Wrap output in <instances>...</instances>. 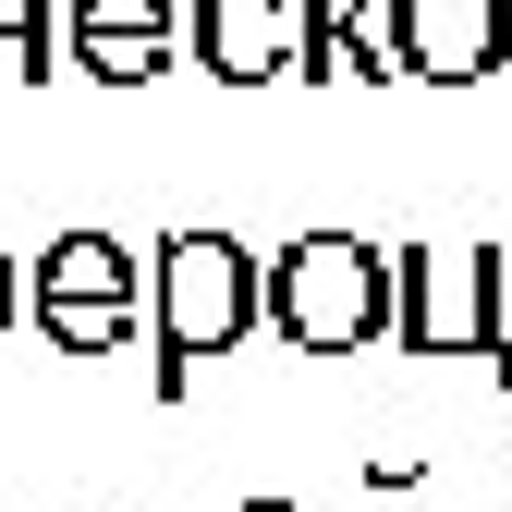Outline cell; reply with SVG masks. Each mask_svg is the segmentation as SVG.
<instances>
[{
    "instance_id": "cell-1",
    "label": "cell",
    "mask_w": 512,
    "mask_h": 512,
    "mask_svg": "<svg viewBox=\"0 0 512 512\" xmlns=\"http://www.w3.org/2000/svg\"><path fill=\"white\" fill-rule=\"evenodd\" d=\"M244 330H269V256H244L232 232H171L147 269V391L183 403L208 354H244Z\"/></svg>"
},
{
    "instance_id": "cell-3",
    "label": "cell",
    "mask_w": 512,
    "mask_h": 512,
    "mask_svg": "<svg viewBox=\"0 0 512 512\" xmlns=\"http://www.w3.org/2000/svg\"><path fill=\"white\" fill-rule=\"evenodd\" d=\"M500 244H391V342L403 354H476L488 366Z\"/></svg>"
},
{
    "instance_id": "cell-8",
    "label": "cell",
    "mask_w": 512,
    "mask_h": 512,
    "mask_svg": "<svg viewBox=\"0 0 512 512\" xmlns=\"http://www.w3.org/2000/svg\"><path fill=\"white\" fill-rule=\"evenodd\" d=\"M293 74H305V86H342V74H354V25H342V0H293Z\"/></svg>"
},
{
    "instance_id": "cell-4",
    "label": "cell",
    "mask_w": 512,
    "mask_h": 512,
    "mask_svg": "<svg viewBox=\"0 0 512 512\" xmlns=\"http://www.w3.org/2000/svg\"><path fill=\"white\" fill-rule=\"evenodd\" d=\"M61 49L86 86H159L183 61V0H61Z\"/></svg>"
},
{
    "instance_id": "cell-11",
    "label": "cell",
    "mask_w": 512,
    "mask_h": 512,
    "mask_svg": "<svg viewBox=\"0 0 512 512\" xmlns=\"http://www.w3.org/2000/svg\"><path fill=\"white\" fill-rule=\"evenodd\" d=\"M0 86H49V0H0Z\"/></svg>"
},
{
    "instance_id": "cell-12",
    "label": "cell",
    "mask_w": 512,
    "mask_h": 512,
    "mask_svg": "<svg viewBox=\"0 0 512 512\" xmlns=\"http://www.w3.org/2000/svg\"><path fill=\"white\" fill-rule=\"evenodd\" d=\"M13 317H25V256L0 244V330H13Z\"/></svg>"
},
{
    "instance_id": "cell-2",
    "label": "cell",
    "mask_w": 512,
    "mask_h": 512,
    "mask_svg": "<svg viewBox=\"0 0 512 512\" xmlns=\"http://www.w3.org/2000/svg\"><path fill=\"white\" fill-rule=\"evenodd\" d=\"M269 330L293 354H366V342H391V244L293 232L269 256Z\"/></svg>"
},
{
    "instance_id": "cell-5",
    "label": "cell",
    "mask_w": 512,
    "mask_h": 512,
    "mask_svg": "<svg viewBox=\"0 0 512 512\" xmlns=\"http://www.w3.org/2000/svg\"><path fill=\"white\" fill-rule=\"evenodd\" d=\"M403 74L415 86L512 74V0H403Z\"/></svg>"
},
{
    "instance_id": "cell-13",
    "label": "cell",
    "mask_w": 512,
    "mask_h": 512,
    "mask_svg": "<svg viewBox=\"0 0 512 512\" xmlns=\"http://www.w3.org/2000/svg\"><path fill=\"white\" fill-rule=\"evenodd\" d=\"M244 512H305V500H244Z\"/></svg>"
},
{
    "instance_id": "cell-7",
    "label": "cell",
    "mask_w": 512,
    "mask_h": 512,
    "mask_svg": "<svg viewBox=\"0 0 512 512\" xmlns=\"http://www.w3.org/2000/svg\"><path fill=\"white\" fill-rule=\"evenodd\" d=\"M61 305H147L135 244H110V232H49V256H25V317H61Z\"/></svg>"
},
{
    "instance_id": "cell-10",
    "label": "cell",
    "mask_w": 512,
    "mask_h": 512,
    "mask_svg": "<svg viewBox=\"0 0 512 512\" xmlns=\"http://www.w3.org/2000/svg\"><path fill=\"white\" fill-rule=\"evenodd\" d=\"M37 330L61 342V354H122L147 330V305H61V317H37Z\"/></svg>"
},
{
    "instance_id": "cell-6",
    "label": "cell",
    "mask_w": 512,
    "mask_h": 512,
    "mask_svg": "<svg viewBox=\"0 0 512 512\" xmlns=\"http://www.w3.org/2000/svg\"><path fill=\"white\" fill-rule=\"evenodd\" d=\"M183 61L220 86H281L293 74V0H183Z\"/></svg>"
},
{
    "instance_id": "cell-14",
    "label": "cell",
    "mask_w": 512,
    "mask_h": 512,
    "mask_svg": "<svg viewBox=\"0 0 512 512\" xmlns=\"http://www.w3.org/2000/svg\"><path fill=\"white\" fill-rule=\"evenodd\" d=\"M427 512H439V500H427Z\"/></svg>"
},
{
    "instance_id": "cell-9",
    "label": "cell",
    "mask_w": 512,
    "mask_h": 512,
    "mask_svg": "<svg viewBox=\"0 0 512 512\" xmlns=\"http://www.w3.org/2000/svg\"><path fill=\"white\" fill-rule=\"evenodd\" d=\"M354 25V86H403V0H342Z\"/></svg>"
}]
</instances>
